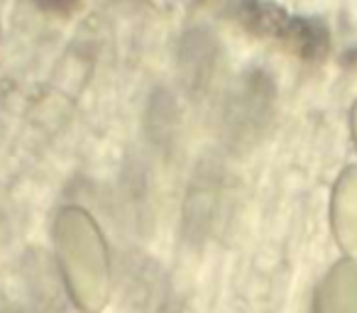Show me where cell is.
Wrapping results in <instances>:
<instances>
[{
	"label": "cell",
	"mask_w": 357,
	"mask_h": 313,
	"mask_svg": "<svg viewBox=\"0 0 357 313\" xmlns=\"http://www.w3.org/2000/svg\"><path fill=\"white\" fill-rule=\"evenodd\" d=\"M54 267L79 313H103L113 301L115 269L108 245L89 215L66 211L56 230Z\"/></svg>",
	"instance_id": "6da1fadb"
},
{
	"label": "cell",
	"mask_w": 357,
	"mask_h": 313,
	"mask_svg": "<svg viewBox=\"0 0 357 313\" xmlns=\"http://www.w3.org/2000/svg\"><path fill=\"white\" fill-rule=\"evenodd\" d=\"M311 313H357V259L342 257L323 274L311 296Z\"/></svg>",
	"instance_id": "7a4b0ae2"
},
{
	"label": "cell",
	"mask_w": 357,
	"mask_h": 313,
	"mask_svg": "<svg viewBox=\"0 0 357 313\" xmlns=\"http://www.w3.org/2000/svg\"><path fill=\"white\" fill-rule=\"evenodd\" d=\"M335 238L345 257L357 259V174L345 176L340 181V191L333 211Z\"/></svg>",
	"instance_id": "3957f363"
},
{
	"label": "cell",
	"mask_w": 357,
	"mask_h": 313,
	"mask_svg": "<svg viewBox=\"0 0 357 313\" xmlns=\"http://www.w3.org/2000/svg\"><path fill=\"white\" fill-rule=\"evenodd\" d=\"M0 313H35V308L22 306V303H8V306L0 308Z\"/></svg>",
	"instance_id": "277c9868"
}]
</instances>
